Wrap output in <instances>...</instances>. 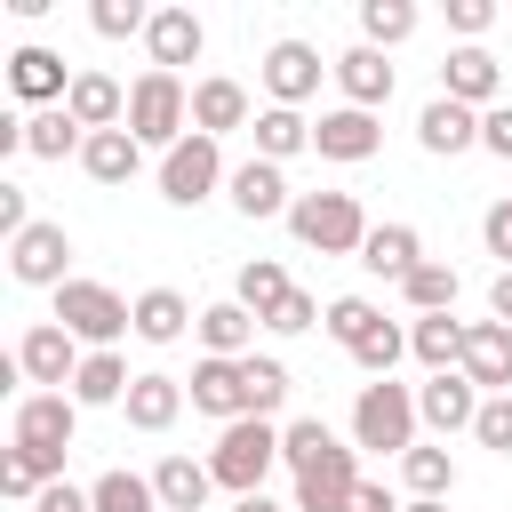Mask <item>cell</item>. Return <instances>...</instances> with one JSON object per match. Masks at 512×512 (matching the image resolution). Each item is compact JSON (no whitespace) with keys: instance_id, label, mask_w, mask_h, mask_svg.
Segmentation results:
<instances>
[{"instance_id":"cell-26","label":"cell","mask_w":512,"mask_h":512,"mask_svg":"<svg viewBox=\"0 0 512 512\" xmlns=\"http://www.w3.org/2000/svg\"><path fill=\"white\" fill-rule=\"evenodd\" d=\"M296 152H312V120L304 112H288V104H264L256 112V160H296Z\"/></svg>"},{"instance_id":"cell-11","label":"cell","mask_w":512,"mask_h":512,"mask_svg":"<svg viewBox=\"0 0 512 512\" xmlns=\"http://www.w3.org/2000/svg\"><path fill=\"white\" fill-rule=\"evenodd\" d=\"M352 488H360V464H352V448L336 440L312 472H296V512H344Z\"/></svg>"},{"instance_id":"cell-35","label":"cell","mask_w":512,"mask_h":512,"mask_svg":"<svg viewBox=\"0 0 512 512\" xmlns=\"http://www.w3.org/2000/svg\"><path fill=\"white\" fill-rule=\"evenodd\" d=\"M400 480H408L416 496L448 504V488H456V456H448V448H408V456H400Z\"/></svg>"},{"instance_id":"cell-4","label":"cell","mask_w":512,"mask_h":512,"mask_svg":"<svg viewBox=\"0 0 512 512\" xmlns=\"http://www.w3.org/2000/svg\"><path fill=\"white\" fill-rule=\"evenodd\" d=\"M192 96H184V80L176 72H144L136 88H128V136L136 144H160V152H176L192 128Z\"/></svg>"},{"instance_id":"cell-45","label":"cell","mask_w":512,"mask_h":512,"mask_svg":"<svg viewBox=\"0 0 512 512\" xmlns=\"http://www.w3.org/2000/svg\"><path fill=\"white\" fill-rule=\"evenodd\" d=\"M312 320H328V312H320V304H312L304 288H288V304H280V312H272L264 328H280V336H296V328H312Z\"/></svg>"},{"instance_id":"cell-24","label":"cell","mask_w":512,"mask_h":512,"mask_svg":"<svg viewBox=\"0 0 512 512\" xmlns=\"http://www.w3.org/2000/svg\"><path fill=\"white\" fill-rule=\"evenodd\" d=\"M464 336H472L464 320H448V312H424V320L408 328V352H416L432 376H448V368H464Z\"/></svg>"},{"instance_id":"cell-25","label":"cell","mask_w":512,"mask_h":512,"mask_svg":"<svg viewBox=\"0 0 512 512\" xmlns=\"http://www.w3.org/2000/svg\"><path fill=\"white\" fill-rule=\"evenodd\" d=\"M192 128H200V136L248 128V88H240V80H200V88H192Z\"/></svg>"},{"instance_id":"cell-1","label":"cell","mask_w":512,"mask_h":512,"mask_svg":"<svg viewBox=\"0 0 512 512\" xmlns=\"http://www.w3.org/2000/svg\"><path fill=\"white\" fill-rule=\"evenodd\" d=\"M288 232H296L304 248H320V256H360V240H368L376 224L360 216V200H352V192H296Z\"/></svg>"},{"instance_id":"cell-18","label":"cell","mask_w":512,"mask_h":512,"mask_svg":"<svg viewBox=\"0 0 512 512\" xmlns=\"http://www.w3.org/2000/svg\"><path fill=\"white\" fill-rule=\"evenodd\" d=\"M416 144H424V152H440V160H448V152H472V144H480V112H472V104L432 96V104L416 112Z\"/></svg>"},{"instance_id":"cell-29","label":"cell","mask_w":512,"mask_h":512,"mask_svg":"<svg viewBox=\"0 0 512 512\" xmlns=\"http://www.w3.org/2000/svg\"><path fill=\"white\" fill-rule=\"evenodd\" d=\"M152 488H160V512H200V504H208V488H216V472H208V464H192V456H160Z\"/></svg>"},{"instance_id":"cell-17","label":"cell","mask_w":512,"mask_h":512,"mask_svg":"<svg viewBox=\"0 0 512 512\" xmlns=\"http://www.w3.org/2000/svg\"><path fill=\"white\" fill-rule=\"evenodd\" d=\"M192 408L216 416V424H240V416H248V376H240V360H200V368H192Z\"/></svg>"},{"instance_id":"cell-12","label":"cell","mask_w":512,"mask_h":512,"mask_svg":"<svg viewBox=\"0 0 512 512\" xmlns=\"http://www.w3.org/2000/svg\"><path fill=\"white\" fill-rule=\"evenodd\" d=\"M320 72H328V64H320V48H304V40H272V56H264V88H272V104H288V112L320 88Z\"/></svg>"},{"instance_id":"cell-46","label":"cell","mask_w":512,"mask_h":512,"mask_svg":"<svg viewBox=\"0 0 512 512\" xmlns=\"http://www.w3.org/2000/svg\"><path fill=\"white\" fill-rule=\"evenodd\" d=\"M32 512H96V496H88V488H72V480H48V488L32 496Z\"/></svg>"},{"instance_id":"cell-41","label":"cell","mask_w":512,"mask_h":512,"mask_svg":"<svg viewBox=\"0 0 512 512\" xmlns=\"http://www.w3.org/2000/svg\"><path fill=\"white\" fill-rule=\"evenodd\" d=\"M376 320H384V312H376V304H368V296H336V304H328V320H320V328H328V336H336V344H344V352H352V344H360V336H368V328H376Z\"/></svg>"},{"instance_id":"cell-22","label":"cell","mask_w":512,"mask_h":512,"mask_svg":"<svg viewBox=\"0 0 512 512\" xmlns=\"http://www.w3.org/2000/svg\"><path fill=\"white\" fill-rule=\"evenodd\" d=\"M232 208H240V216H288L296 200H288V176H280L272 160H240V168H232Z\"/></svg>"},{"instance_id":"cell-9","label":"cell","mask_w":512,"mask_h":512,"mask_svg":"<svg viewBox=\"0 0 512 512\" xmlns=\"http://www.w3.org/2000/svg\"><path fill=\"white\" fill-rule=\"evenodd\" d=\"M64 264H72L64 224H32V232L8 240V272H16L24 288H64Z\"/></svg>"},{"instance_id":"cell-14","label":"cell","mask_w":512,"mask_h":512,"mask_svg":"<svg viewBox=\"0 0 512 512\" xmlns=\"http://www.w3.org/2000/svg\"><path fill=\"white\" fill-rule=\"evenodd\" d=\"M8 88H16L24 104H40V112H48V104H64V96H72V72H64V56H56V48H16V56H8Z\"/></svg>"},{"instance_id":"cell-28","label":"cell","mask_w":512,"mask_h":512,"mask_svg":"<svg viewBox=\"0 0 512 512\" xmlns=\"http://www.w3.org/2000/svg\"><path fill=\"white\" fill-rule=\"evenodd\" d=\"M120 408H128V424H136V432H168V424H176V408H184V384H176V376H136Z\"/></svg>"},{"instance_id":"cell-43","label":"cell","mask_w":512,"mask_h":512,"mask_svg":"<svg viewBox=\"0 0 512 512\" xmlns=\"http://www.w3.org/2000/svg\"><path fill=\"white\" fill-rule=\"evenodd\" d=\"M400 352H408V336H400L392 320H376V328H368V336L352 344V360H360L368 376H392V360H400Z\"/></svg>"},{"instance_id":"cell-37","label":"cell","mask_w":512,"mask_h":512,"mask_svg":"<svg viewBox=\"0 0 512 512\" xmlns=\"http://www.w3.org/2000/svg\"><path fill=\"white\" fill-rule=\"evenodd\" d=\"M400 296H408L416 320H424V312H448V304H456V272H448V264H416V272L400 280Z\"/></svg>"},{"instance_id":"cell-42","label":"cell","mask_w":512,"mask_h":512,"mask_svg":"<svg viewBox=\"0 0 512 512\" xmlns=\"http://www.w3.org/2000/svg\"><path fill=\"white\" fill-rule=\"evenodd\" d=\"M88 24H96L104 40H128V32H152V8H144V0H96Z\"/></svg>"},{"instance_id":"cell-36","label":"cell","mask_w":512,"mask_h":512,"mask_svg":"<svg viewBox=\"0 0 512 512\" xmlns=\"http://www.w3.org/2000/svg\"><path fill=\"white\" fill-rule=\"evenodd\" d=\"M416 32V8L408 0H368L360 8V48H400Z\"/></svg>"},{"instance_id":"cell-50","label":"cell","mask_w":512,"mask_h":512,"mask_svg":"<svg viewBox=\"0 0 512 512\" xmlns=\"http://www.w3.org/2000/svg\"><path fill=\"white\" fill-rule=\"evenodd\" d=\"M448 24H456V32H472V40H480V32H488V24H496V8H488V0H448Z\"/></svg>"},{"instance_id":"cell-53","label":"cell","mask_w":512,"mask_h":512,"mask_svg":"<svg viewBox=\"0 0 512 512\" xmlns=\"http://www.w3.org/2000/svg\"><path fill=\"white\" fill-rule=\"evenodd\" d=\"M232 512H280V504H272V496H240Z\"/></svg>"},{"instance_id":"cell-7","label":"cell","mask_w":512,"mask_h":512,"mask_svg":"<svg viewBox=\"0 0 512 512\" xmlns=\"http://www.w3.org/2000/svg\"><path fill=\"white\" fill-rule=\"evenodd\" d=\"M72 432H80V400H72V392H24V400H16V448L64 456Z\"/></svg>"},{"instance_id":"cell-3","label":"cell","mask_w":512,"mask_h":512,"mask_svg":"<svg viewBox=\"0 0 512 512\" xmlns=\"http://www.w3.org/2000/svg\"><path fill=\"white\" fill-rule=\"evenodd\" d=\"M416 392L408 384H392V376H376V384H360V400H352V440L360 448H392V456H408L416 448Z\"/></svg>"},{"instance_id":"cell-54","label":"cell","mask_w":512,"mask_h":512,"mask_svg":"<svg viewBox=\"0 0 512 512\" xmlns=\"http://www.w3.org/2000/svg\"><path fill=\"white\" fill-rule=\"evenodd\" d=\"M400 512H448V504H432V496H416V504H400Z\"/></svg>"},{"instance_id":"cell-21","label":"cell","mask_w":512,"mask_h":512,"mask_svg":"<svg viewBox=\"0 0 512 512\" xmlns=\"http://www.w3.org/2000/svg\"><path fill=\"white\" fill-rule=\"evenodd\" d=\"M336 88H344L360 112L392 104V64H384V48H344V56H336Z\"/></svg>"},{"instance_id":"cell-47","label":"cell","mask_w":512,"mask_h":512,"mask_svg":"<svg viewBox=\"0 0 512 512\" xmlns=\"http://www.w3.org/2000/svg\"><path fill=\"white\" fill-rule=\"evenodd\" d=\"M480 240H488V256H504V272H512V200H496V208L480 216Z\"/></svg>"},{"instance_id":"cell-48","label":"cell","mask_w":512,"mask_h":512,"mask_svg":"<svg viewBox=\"0 0 512 512\" xmlns=\"http://www.w3.org/2000/svg\"><path fill=\"white\" fill-rule=\"evenodd\" d=\"M0 488H8V496H40L48 480L32 472V456H16V448H8V464H0Z\"/></svg>"},{"instance_id":"cell-52","label":"cell","mask_w":512,"mask_h":512,"mask_svg":"<svg viewBox=\"0 0 512 512\" xmlns=\"http://www.w3.org/2000/svg\"><path fill=\"white\" fill-rule=\"evenodd\" d=\"M488 312L512 328V272H496V288H488Z\"/></svg>"},{"instance_id":"cell-39","label":"cell","mask_w":512,"mask_h":512,"mask_svg":"<svg viewBox=\"0 0 512 512\" xmlns=\"http://www.w3.org/2000/svg\"><path fill=\"white\" fill-rule=\"evenodd\" d=\"M88 496H96V512H160V488L136 480V472H104Z\"/></svg>"},{"instance_id":"cell-8","label":"cell","mask_w":512,"mask_h":512,"mask_svg":"<svg viewBox=\"0 0 512 512\" xmlns=\"http://www.w3.org/2000/svg\"><path fill=\"white\" fill-rule=\"evenodd\" d=\"M80 336L72 328H56V320H40V328H24V344H16V376H32V384H48V392H64L72 376H80Z\"/></svg>"},{"instance_id":"cell-44","label":"cell","mask_w":512,"mask_h":512,"mask_svg":"<svg viewBox=\"0 0 512 512\" xmlns=\"http://www.w3.org/2000/svg\"><path fill=\"white\" fill-rule=\"evenodd\" d=\"M472 440H480V448H496V456H512V392L480 400V424H472Z\"/></svg>"},{"instance_id":"cell-30","label":"cell","mask_w":512,"mask_h":512,"mask_svg":"<svg viewBox=\"0 0 512 512\" xmlns=\"http://www.w3.org/2000/svg\"><path fill=\"white\" fill-rule=\"evenodd\" d=\"M200 344H208V360H248V336H256V312H240V304H208L200 320Z\"/></svg>"},{"instance_id":"cell-15","label":"cell","mask_w":512,"mask_h":512,"mask_svg":"<svg viewBox=\"0 0 512 512\" xmlns=\"http://www.w3.org/2000/svg\"><path fill=\"white\" fill-rule=\"evenodd\" d=\"M496 80H504V72H496L488 48H448V64H440V96H448V104H472V112H480V104L496 112Z\"/></svg>"},{"instance_id":"cell-10","label":"cell","mask_w":512,"mask_h":512,"mask_svg":"<svg viewBox=\"0 0 512 512\" xmlns=\"http://www.w3.org/2000/svg\"><path fill=\"white\" fill-rule=\"evenodd\" d=\"M416 416H424L432 432H472V424H480V384H472L464 368H448V376H432V384L416 392Z\"/></svg>"},{"instance_id":"cell-6","label":"cell","mask_w":512,"mask_h":512,"mask_svg":"<svg viewBox=\"0 0 512 512\" xmlns=\"http://www.w3.org/2000/svg\"><path fill=\"white\" fill-rule=\"evenodd\" d=\"M216 184H232V176H224V152H216V136H200V128H192L176 152H160V192H168L176 208H200Z\"/></svg>"},{"instance_id":"cell-32","label":"cell","mask_w":512,"mask_h":512,"mask_svg":"<svg viewBox=\"0 0 512 512\" xmlns=\"http://www.w3.org/2000/svg\"><path fill=\"white\" fill-rule=\"evenodd\" d=\"M72 144H88V128H80L64 104H48V112H32V120H24V152H32V160H64Z\"/></svg>"},{"instance_id":"cell-27","label":"cell","mask_w":512,"mask_h":512,"mask_svg":"<svg viewBox=\"0 0 512 512\" xmlns=\"http://www.w3.org/2000/svg\"><path fill=\"white\" fill-rule=\"evenodd\" d=\"M136 160H144V144H136L128 128H96V136L80 144V168H88L96 184H128V176H136Z\"/></svg>"},{"instance_id":"cell-31","label":"cell","mask_w":512,"mask_h":512,"mask_svg":"<svg viewBox=\"0 0 512 512\" xmlns=\"http://www.w3.org/2000/svg\"><path fill=\"white\" fill-rule=\"evenodd\" d=\"M128 384H136V376H128L120 352H88L80 376H72V400H80V408H112V400H128Z\"/></svg>"},{"instance_id":"cell-34","label":"cell","mask_w":512,"mask_h":512,"mask_svg":"<svg viewBox=\"0 0 512 512\" xmlns=\"http://www.w3.org/2000/svg\"><path fill=\"white\" fill-rule=\"evenodd\" d=\"M184 320H192V304H184L176 288H144V296H136V336H144V344H176Z\"/></svg>"},{"instance_id":"cell-13","label":"cell","mask_w":512,"mask_h":512,"mask_svg":"<svg viewBox=\"0 0 512 512\" xmlns=\"http://www.w3.org/2000/svg\"><path fill=\"white\" fill-rule=\"evenodd\" d=\"M464 376L496 400V392H512V328L504 320H472V336H464Z\"/></svg>"},{"instance_id":"cell-33","label":"cell","mask_w":512,"mask_h":512,"mask_svg":"<svg viewBox=\"0 0 512 512\" xmlns=\"http://www.w3.org/2000/svg\"><path fill=\"white\" fill-rule=\"evenodd\" d=\"M232 304H240V312H256V320H272V312L288 304V272H280L272 256L240 264V288H232Z\"/></svg>"},{"instance_id":"cell-19","label":"cell","mask_w":512,"mask_h":512,"mask_svg":"<svg viewBox=\"0 0 512 512\" xmlns=\"http://www.w3.org/2000/svg\"><path fill=\"white\" fill-rule=\"evenodd\" d=\"M64 112H72L88 136H96V128H128V96H120V80H104V72H72Z\"/></svg>"},{"instance_id":"cell-51","label":"cell","mask_w":512,"mask_h":512,"mask_svg":"<svg viewBox=\"0 0 512 512\" xmlns=\"http://www.w3.org/2000/svg\"><path fill=\"white\" fill-rule=\"evenodd\" d=\"M344 512H400V504H392V488H376V480H360V488H352V504H344Z\"/></svg>"},{"instance_id":"cell-16","label":"cell","mask_w":512,"mask_h":512,"mask_svg":"<svg viewBox=\"0 0 512 512\" xmlns=\"http://www.w3.org/2000/svg\"><path fill=\"white\" fill-rule=\"evenodd\" d=\"M376 136H384V128H376V112H360V104H344V112H320V120H312V152H320V160H368V152H376Z\"/></svg>"},{"instance_id":"cell-5","label":"cell","mask_w":512,"mask_h":512,"mask_svg":"<svg viewBox=\"0 0 512 512\" xmlns=\"http://www.w3.org/2000/svg\"><path fill=\"white\" fill-rule=\"evenodd\" d=\"M56 328H72L80 344L112 352V336L136 328V304H120L104 280H64V288H56Z\"/></svg>"},{"instance_id":"cell-49","label":"cell","mask_w":512,"mask_h":512,"mask_svg":"<svg viewBox=\"0 0 512 512\" xmlns=\"http://www.w3.org/2000/svg\"><path fill=\"white\" fill-rule=\"evenodd\" d=\"M480 144H488L496 160H512V104H496V112H480Z\"/></svg>"},{"instance_id":"cell-38","label":"cell","mask_w":512,"mask_h":512,"mask_svg":"<svg viewBox=\"0 0 512 512\" xmlns=\"http://www.w3.org/2000/svg\"><path fill=\"white\" fill-rule=\"evenodd\" d=\"M328 448H336V432H328L320 416H296V424L280 432V464H288V472H312Z\"/></svg>"},{"instance_id":"cell-23","label":"cell","mask_w":512,"mask_h":512,"mask_svg":"<svg viewBox=\"0 0 512 512\" xmlns=\"http://www.w3.org/2000/svg\"><path fill=\"white\" fill-rule=\"evenodd\" d=\"M360 264H368L376 280H408V272L424 264V240H416V224H376V232L360 240Z\"/></svg>"},{"instance_id":"cell-40","label":"cell","mask_w":512,"mask_h":512,"mask_svg":"<svg viewBox=\"0 0 512 512\" xmlns=\"http://www.w3.org/2000/svg\"><path fill=\"white\" fill-rule=\"evenodd\" d=\"M240 376H248V416H272V408L288 400V368H280V360H256V352H248Z\"/></svg>"},{"instance_id":"cell-2","label":"cell","mask_w":512,"mask_h":512,"mask_svg":"<svg viewBox=\"0 0 512 512\" xmlns=\"http://www.w3.org/2000/svg\"><path fill=\"white\" fill-rule=\"evenodd\" d=\"M272 464H280V432H272L264 416H240V424L216 432V456H208L216 488H232V496H264V472H272Z\"/></svg>"},{"instance_id":"cell-20","label":"cell","mask_w":512,"mask_h":512,"mask_svg":"<svg viewBox=\"0 0 512 512\" xmlns=\"http://www.w3.org/2000/svg\"><path fill=\"white\" fill-rule=\"evenodd\" d=\"M144 40H152V72H176V64H192V56H200V40H208V32H200V16H192V8H152V32H144Z\"/></svg>"}]
</instances>
